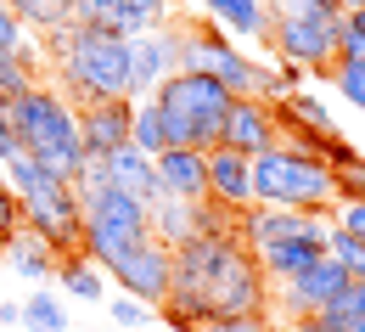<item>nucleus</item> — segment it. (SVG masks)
<instances>
[{
    "instance_id": "72a5a7b5",
    "label": "nucleus",
    "mask_w": 365,
    "mask_h": 332,
    "mask_svg": "<svg viewBox=\"0 0 365 332\" xmlns=\"http://www.w3.org/2000/svg\"><path fill=\"white\" fill-rule=\"evenodd\" d=\"M337 62H349V68H365V34H354L349 23H343V40H337Z\"/></svg>"
},
{
    "instance_id": "c85d7f7f",
    "label": "nucleus",
    "mask_w": 365,
    "mask_h": 332,
    "mask_svg": "<svg viewBox=\"0 0 365 332\" xmlns=\"http://www.w3.org/2000/svg\"><path fill=\"white\" fill-rule=\"evenodd\" d=\"M34 85H40V79H34V74H29L23 62H17V51H0V91L17 101V96H23V91H34Z\"/></svg>"
},
{
    "instance_id": "2f4dec72",
    "label": "nucleus",
    "mask_w": 365,
    "mask_h": 332,
    "mask_svg": "<svg viewBox=\"0 0 365 332\" xmlns=\"http://www.w3.org/2000/svg\"><path fill=\"white\" fill-rule=\"evenodd\" d=\"M337 203H365V158L337 169Z\"/></svg>"
},
{
    "instance_id": "7c9ffc66",
    "label": "nucleus",
    "mask_w": 365,
    "mask_h": 332,
    "mask_svg": "<svg viewBox=\"0 0 365 332\" xmlns=\"http://www.w3.org/2000/svg\"><path fill=\"white\" fill-rule=\"evenodd\" d=\"M326 79L337 85V96H343L349 107H360V113H365V68H349V62H337Z\"/></svg>"
},
{
    "instance_id": "a18cd8bd",
    "label": "nucleus",
    "mask_w": 365,
    "mask_h": 332,
    "mask_svg": "<svg viewBox=\"0 0 365 332\" xmlns=\"http://www.w3.org/2000/svg\"><path fill=\"white\" fill-rule=\"evenodd\" d=\"M354 332H365V321H360V327H354Z\"/></svg>"
},
{
    "instance_id": "f8f14e48",
    "label": "nucleus",
    "mask_w": 365,
    "mask_h": 332,
    "mask_svg": "<svg viewBox=\"0 0 365 332\" xmlns=\"http://www.w3.org/2000/svg\"><path fill=\"white\" fill-rule=\"evenodd\" d=\"M180 46H185V23H163V29L130 40V101H146L169 74H180Z\"/></svg>"
},
{
    "instance_id": "39448f33",
    "label": "nucleus",
    "mask_w": 365,
    "mask_h": 332,
    "mask_svg": "<svg viewBox=\"0 0 365 332\" xmlns=\"http://www.w3.org/2000/svg\"><path fill=\"white\" fill-rule=\"evenodd\" d=\"M253 203L259 208H298V214H331L337 208V175L320 164V152L275 141L253 158Z\"/></svg>"
},
{
    "instance_id": "cd10ccee",
    "label": "nucleus",
    "mask_w": 365,
    "mask_h": 332,
    "mask_svg": "<svg viewBox=\"0 0 365 332\" xmlns=\"http://www.w3.org/2000/svg\"><path fill=\"white\" fill-rule=\"evenodd\" d=\"M107 316H113V327H118V332H146L152 321H158V310H152V304H140V298H130V293L107 298Z\"/></svg>"
},
{
    "instance_id": "a19ab883",
    "label": "nucleus",
    "mask_w": 365,
    "mask_h": 332,
    "mask_svg": "<svg viewBox=\"0 0 365 332\" xmlns=\"http://www.w3.org/2000/svg\"><path fill=\"white\" fill-rule=\"evenodd\" d=\"M0 124H11V96L0 91Z\"/></svg>"
},
{
    "instance_id": "9b49d317",
    "label": "nucleus",
    "mask_w": 365,
    "mask_h": 332,
    "mask_svg": "<svg viewBox=\"0 0 365 332\" xmlns=\"http://www.w3.org/2000/svg\"><path fill=\"white\" fill-rule=\"evenodd\" d=\"M326 231H331V214H298V208H247V214H236V237H242V248L259 259L264 248H275V242H292V237H315L326 242Z\"/></svg>"
},
{
    "instance_id": "423d86ee",
    "label": "nucleus",
    "mask_w": 365,
    "mask_h": 332,
    "mask_svg": "<svg viewBox=\"0 0 365 332\" xmlns=\"http://www.w3.org/2000/svg\"><path fill=\"white\" fill-rule=\"evenodd\" d=\"M152 101L163 107V124H169V146H197V152H214L220 130H225V113L236 96L208 79V74H169Z\"/></svg>"
},
{
    "instance_id": "b1692460",
    "label": "nucleus",
    "mask_w": 365,
    "mask_h": 332,
    "mask_svg": "<svg viewBox=\"0 0 365 332\" xmlns=\"http://www.w3.org/2000/svg\"><path fill=\"white\" fill-rule=\"evenodd\" d=\"M130 146L146 152V158H163V152H169V124H163V107H158L152 96L135 101V136H130Z\"/></svg>"
},
{
    "instance_id": "9d476101",
    "label": "nucleus",
    "mask_w": 365,
    "mask_h": 332,
    "mask_svg": "<svg viewBox=\"0 0 365 332\" xmlns=\"http://www.w3.org/2000/svg\"><path fill=\"white\" fill-rule=\"evenodd\" d=\"M107 282H118L130 298H140V304H169V293H175V248H163L158 237L135 242L113 271H107Z\"/></svg>"
},
{
    "instance_id": "7ed1b4c3",
    "label": "nucleus",
    "mask_w": 365,
    "mask_h": 332,
    "mask_svg": "<svg viewBox=\"0 0 365 332\" xmlns=\"http://www.w3.org/2000/svg\"><path fill=\"white\" fill-rule=\"evenodd\" d=\"M6 186H11L17 208H23V231L29 237H40L56 259L85 253V203H79L73 181L51 175L46 164H34V158L17 152L6 164Z\"/></svg>"
},
{
    "instance_id": "0eeeda50",
    "label": "nucleus",
    "mask_w": 365,
    "mask_h": 332,
    "mask_svg": "<svg viewBox=\"0 0 365 332\" xmlns=\"http://www.w3.org/2000/svg\"><path fill=\"white\" fill-rule=\"evenodd\" d=\"M337 40H343V11H337V6L281 0L270 11V51L287 68L331 74V68H337Z\"/></svg>"
},
{
    "instance_id": "4468645a",
    "label": "nucleus",
    "mask_w": 365,
    "mask_h": 332,
    "mask_svg": "<svg viewBox=\"0 0 365 332\" xmlns=\"http://www.w3.org/2000/svg\"><path fill=\"white\" fill-rule=\"evenodd\" d=\"M169 11H175V0H85L73 23H96V29L118 34V40H140V34L163 29Z\"/></svg>"
},
{
    "instance_id": "c03bdc74",
    "label": "nucleus",
    "mask_w": 365,
    "mask_h": 332,
    "mask_svg": "<svg viewBox=\"0 0 365 332\" xmlns=\"http://www.w3.org/2000/svg\"><path fill=\"white\" fill-rule=\"evenodd\" d=\"M315 6H337V0H315Z\"/></svg>"
},
{
    "instance_id": "c756f323",
    "label": "nucleus",
    "mask_w": 365,
    "mask_h": 332,
    "mask_svg": "<svg viewBox=\"0 0 365 332\" xmlns=\"http://www.w3.org/2000/svg\"><path fill=\"white\" fill-rule=\"evenodd\" d=\"M202 332H281V327H275L270 310H247V316H220V321H208Z\"/></svg>"
},
{
    "instance_id": "f257e3e1",
    "label": "nucleus",
    "mask_w": 365,
    "mask_h": 332,
    "mask_svg": "<svg viewBox=\"0 0 365 332\" xmlns=\"http://www.w3.org/2000/svg\"><path fill=\"white\" fill-rule=\"evenodd\" d=\"M264 298H270V282L236 231L191 237L185 248H175V293L169 304H158V321L169 332H202L220 316L264 310Z\"/></svg>"
},
{
    "instance_id": "473e14b6",
    "label": "nucleus",
    "mask_w": 365,
    "mask_h": 332,
    "mask_svg": "<svg viewBox=\"0 0 365 332\" xmlns=\"http://www.w3.org/2000/svg\"><path fill=\"white\" fill-rule=\"evenodd\" d=\"M23 40H29V23L0 0V51H23Z\"/></svg>"
},
{
    "instance_id": "f3484780",
    "label": "nucleus",
    "mask_w": 365,
    "mask_h": 332,
    "mask_svg": "<svg viewBox=\"0 0 365 332\" xmlns=\"http://www.w3.org/2000/svg\"><path fill=\"white\" fill-rule=\"evenodd\" d=\"M208 203H220L230 220L253 208V158L230 152V146H214L208 152Z\"/></svg>"
},
{
    "instance_id": "79ce46f5",
    "label": "nucleus",
    "mask_w": 365,
    "mask_h": 332,
    "mask_svg": "<svg viewBox=\"0 0 365 332\" xmlns=\"http://www.w3.org/2000/svg\"><path fill=\"white\" fill-rule=\"evenodd\" d=\"M365 0H337V11H360Z\"/></svg>"
},
{
    "instance_id": "c9c22d12",
    "label": "nucleus",
    "mask_w": 365,
    "mask_h": 332,
    "mask_svg": "<svg viewBox=\"0 0 365 332\" xmlns=\"http://www.w3.org/2000/svg\"><path fill=\"white\" fill-rule=\"evenodd\" d=\"M343 310H349L354 321H365V282H354L349 293H343Z\"/></svg>"
},
{
    "instance_id": "e433bc0d",
    "label": "nucleus",
    "mask_w": 365,
    "mask_h": 332,
    "mask_svg": "<svg viewBox=\"0 0 365 332\" xmlns=\"http://www.w3.org/2000/svg\"><path fill=\"white\" fill-rule=\"evenodd\" d=\"M0 327H23V298H0Z\"/></svg>"
},
{
    "instance_id": "37998d69",
    "label": "nucleus",
    "mask_w": 365,
    "mask_h": 332,
    "mask_svg": "<svg viewBox=\"0 0 365 332\" xmlns=\"http://www.w3.org/2000/svg\"><path fill=\"white\" fill-rule=\"evenodd\" d=\"M0 191H11V186H6V164H0Z\"/></svg>"
},
{
    "instance_id": "393cba45",
    "label": "nucleus",
    "mask_w": 365,
    "mask_h": 332,
    "mask_svg": "<svg viewBox=\"0 0 365 332\" xmlns=\"http://www.w3.org/2000/svg\"><path fill=\"white\" fill-rule=\"evenodd\" d=\"M23 327L29 332H68V298H51L46 287H34L23 298Z\"/></svg>"
},
{
    "instance_id": "4c0bfd02",
    "label": "nucleus",
    "mask_w": 365,
    "mask_h": 332,
    "mask_svg": "<svg viewBox=\"0 0 365 332\" xmlns=\"http://www.w3.org/2000/svg\"><path fill=\"white\" fill-rule=\"evenodd\" d=\"M17 158V136H11V124H0V164H11Z\"/></svg>"
},
{
    "instance_id": "f704fd0d",
    "label": "nucleus",
    "mask_w": 365,
    "mask_h": 332,
    "mask_svg": "<svg viewBox=\"0 0 365 332\" xmlns=\"http://www.w3.org/2000/svg\"><path fill=\"white\" fill-rule=\"evenodd\" d=\"M17 231H23V208H17V197H11V191H0V242L17 237Z\"/></svg>"
},
{
    "instance_id": "5701e85b",
    "label": "nucleus",
    "mask_w": 365,
    "mask_h": 332,
    "mask_svg": "<svg viewBox=\"0 0 365 332\" xmlns=\"http://www.w3.org/2000/svg\"><path fill=\"white\" fill-rule=\"evenodd\" d=\"M56 282L68 298H85V304H107V271L85 259V253H68V259H56Z\"/></svg>"
},
{
    "instance_id": "aec40b11",
    "label": "nucleus",
    "mask_w": 365,
    "mask_h": 332,
    "mask_svg": "<svg viewBox=\"0 0 365 332\" xmlns=\"http://www.w3.org/2000/svg\"><path fill=\"white\" fill-rule=\"evenodd\" d=\"M326 259V242L315 237H292V242H275V248H264L259 253V271H264V282H292V276H304L309 265H320Z\"/></svg>"
},
{
    "instance_id": "1a4fd4ad",
    "label": "nucleus",
    "mask_w": 365,
    "mask_h": 332,
    "mask_svg": "<svg viewBox=\"0 0 365 332\" xmlns=\"http://www.w3.org/2000/svg\"><path fill=\"white\" fill-rule=\"evenodd\" d=\"M180 74H208L220 79L230 96H253V79H259V62L230 40L225 29L214 23H185V46H180Z\"/></svg>"
},
{
    "instance_id": "20e7f679",
    "label": "nucleus",
    "mask_w": 365,
    "mask_h": 332,
    "mask_svg": "<svg viewBox=\"0 0 365 332\" xmlns=\"http://www.w3.org/2000/svg\"><path fill=\"white\" fill-rule=\"evenodd\" d=\"M11 136H17V152L46 164L51 175L62 181H79L85 175V146H79V107L56 85H34L11 101Z\"/></svg>"
},
{
    "instance_id": "dca6fc26",
    "label": "nucleus",
    "mask_w": 365,
    "mask_h": 332,
    "mask_svg": "<svg viewBox=\"0 0 365 332\" xmlns=\"http://www.w3.org/2000/svg\"><path fill=\"white\" fill-rule=\"evenodd\" d=\"M349 287H354V276H349V271H343V265L326 253V259H320V265H309L304 276L281 282V304L292 310V321H304V316H320L326 304H337Z\"/></svg>"
},
{
    "instance_id": "a878e982",
    "label": "nucleus",
    "mask_w": 365,
    "mask_h": 332,
    "mask_svg": "<svg viewBox=\"0 0 365 332\" xmlns=\"http://www.w3.org/2000/svg\"><path fill=\"white\" fill-rule=\"evenodd\" d=\"M292 91H304V68H287V62H259V79H253V96H264V101H287Z\"/></svg>"
},
{
    "instance_id": "ddd939ff",
    "label": "nucleus",
    "mask_w": 365,
    "mask_h": 332,
    "mask_svg": "<svg viewBox=\"0 0 365 332\" xmlns=\"http://www.w3.org/2000/svg\"><path fill=\"white\" fill-rule=\"evenodd\" d=\"M135 136V101L130 96H118V101H91V107H79V146H85V158H113V152H124Z\"/></svg>"
},
{
    "instance_id": "412c9836",
    "label": "nucleus",
    "mask_w": 365,
    "mask_h": 332,
    "mask_svg": "<svg viewBox=\"0 0 365 332\" xmlns=\"http://www.w3.org/2000/svg\"><path fill=\"white\" fill-rule=\"evenodd\" d=\"M107 175H113V186H118V191H130V197L146 203V208L163 197V186H158V164H152L146 152H135V146L113 152V158H107Z\"/></svg>"
},
{
    "instance_id": "a211bd4d",
    "label": "nucleus",
    "mask_w": 365,
    "mask_h": 332,
    "mask_svg": "<svg viewBox=\"0 0 365 332\" xmlns=\"http://www.w3.org/2000/svg\"><path fill=\"white\" fill-rule=\"evenodd\" d=\"M158 164V186L163 197H180V203H208V152L197 146H169Z\"/></svg>"
},
{
    "instance_id": "f03ea898",
    "label": "nucleus",
    "mask_w": 365,
    "mask_h": 332,
    "mask_svg": "<svg viewBox=\"0 0 365 332\" xmlns=\"http://www.w3.org/2000/svg\"><path fill=\"white\" fill-rule=\"evenodd\" d=\"M46 62L56 68V91L73 107L130 96V40L96 23H62L56 34H46Z\"/></svg>"
},
{
    "instance_id": "ea45409f",
    "label": "nucleus",
    "mask_w": 365,
    "mask_h": 332,
    "mask_svg": "<svg viewBox=\"0 0 365 332\" xmlns=\"http://www.w3.org/2000/svg\"><path fill=\"white\" fill-rule=\"evenodd\" d=\"M343 23H349L354 34H365V6H360V11H343Z\"/></svg>"
},
{
    "instance_id": "6e6552de",
    "label": "nucleus",
    "mask_w": 365,
    "mask_h": 332,
    "mask_svg": "<svg viewBox=\"0 0 365 332\" xmlns=\"http://www.w3.org/2000/svg\"><path fill=\"white\" fill-rule=\"evenodd\" d=\"M79 203H85V259H96L101 271H113L135 242L152 237L146 203H135L130 191L96 186V191H79Z\"/></svg>"
},
{
    "instance_id": "6ab92c4d",
    "label": "nucleus",
    "mask_w": 365,
    "mask_h": 332,
    "mask_svg": "<svg viewBox=\"0 0 365 332\" xmlns=\"http://www.w3.org/2000/svg\"><path fill=\"white\" fill-rule=\"evenodd\" d=\"M202 17L214 29H225L230 40H253V46H270V6L264 0H197Z\"/></svg>"
},
{
    "instance_id": "2eb2a0df",
    "label": "nucleus",
    "mask_w": 365,
    "mask_h": 332,
    "mask_svg": "<svg viewBox=\"0 0 365 332\" xmlns=\"http://www.w3.org/2000/svg\"><path fill=\"white\" fill-rule=\"evenodd\" d=\"M281 141V119H275V107L264 96H236L225 113V130H220V146L230 152H242V158H259V152H270Z\"/></svg>"
},
{
    "instance_id": "58836bf2",
    "label": "nucleus",
    "mask_w": 365,
    "mask_h": 332,
    "mask_svg": "<svg viewBox=\"0 0 365 332\" xmlns=\"http://www.w3.org/2000/svg\"><path fill=\"white\" fill-rule=\"evenodd\" d=\"M287 332H331V327H326L320 316H304V321H292V327H287Z\"/></svg>"
},
{
    "instance_id": "4be33fe9",
    "label": "nucleus",
    "mask_w": 365,
    "mask_h": 332,
    "mask_svg": "<svg viewBox=\"0 0 365 332\" xmlns=\"http://www.w3.org/2000/svg\"><path fill=\"white\" fill-rule=\"evenodd\" d=\"M0 259H6V271H11V276H23V282H34V287H46L51 276H56V253H51L40 237H29V231L6 237Z\"/></svg>"
},
{
    "instance_id": "bb28decb",
    "label": "nucleus",
    "mask_w": 365,
    "mask_h": 332,
    "mask_svg": "<svg viewBox=\"0 0 365 332\" xmlns=\"http://www.w3.org/2000/svg\"><path fill=\"white\" fill-rule=\"evenodd\" d=\"M6 6H11V11L29 23V34L40 29V40H46V34H56L62 23H73V17L62 11V0H6Z\"/></svg>"
}]
</instances>
